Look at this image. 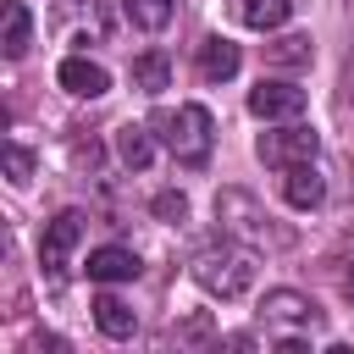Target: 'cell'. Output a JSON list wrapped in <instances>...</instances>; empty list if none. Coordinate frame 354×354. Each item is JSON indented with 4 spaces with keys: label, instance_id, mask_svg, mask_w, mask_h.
I'll list each match as a JSON object with an SVG mask.
<instances>
[{
    "label": "cell",
    "instance_id": "cell-3",
    "mask_svg": "<svg viewBox=\"0 0 354 354\" xmlns=\"http://www.w3.org/2000/svg\"><path fill=\"white\" fill-rule=\"evenodd\" d=\"M260 160L266 166H277V171H288V166H304V160H315L321 155V133L315 127H304V122H282V127H271V133H260Z\"/></svg>",
    "mask_w": 354,
    "mask_h": 354
},
{
    "label": "cell",
    "instance_id": "cell-15",
    "mask_svg": "<svg viewBox=\"0 0 354 354\" xmlns=\"http://www.w3.org/2000/svg\"><path fill=\"white\" fill-rule=\"evenodd\" d=\"M28 39H33V17H28V6H22V0H6V39H0L6 55L22 61V55H28Z\"/></svg>",
    "mask_w": 354,
    "mask_h": 354
},
{
    "label": "cell",
    "instance_id": "cell-17",
    "mask_svg": "<svg viewBox=\"0 0 354 354\" xmlns=\"http://www.w3.org/2000/svg\"><path fill=\"white\" fill-rule=\"evenodd\" d=\"M116 155H122V166H133V171H144L149 166V155H155V138H149V127H122L116 133Z\"/></svg>",
    "mask_w": 354,
    "mask_h": 354
},
{
    "label": "cell",
    "instance_id": "cell-1",
    "mask_svg": "<svg viewBox=\"0 0 354 354\" xmlns=\"http://www.w3.org/2000/svg\"><path fill=\"white\" fill-rule=\"evenodd\" d=\"M160 133V144L171 149L177 166H205L210 160V144H216V122L205 105H177V111H155L149 122Z\"/></svg>",
    "mask_w": 354,
    "mask_h": 354
},
{
    "label": "cell",
    "instance_id": "cell-5",
    "mask_svg": "<svg viewBox=\"0 0 354 354\" xmlns=\"http://www.w3.org/2000/svg\"><path fill=\"white\" fill-rule=\"evenodd\" d=\"M77 238H83V210H61V216L44 227V243H39V266H44V277H50V282H61V277H66V260H72Z\"/></svg>",
    "mask_w": 354,
    "mask_h": 354
},
{
    "label": "cell",
    "instance_id": "cell-13",
    "mask_svg": "<svg viewBox=\"0 0 354 354\" xmlns=\"http://www.w3.org/2000/svg\"><path fill=\"white\" fill-rule=\"evenodd\" d=\"M133 88H138V94H160V88H171V61H166V50H144V55H133Z\"/></svg>",
    "mask_w": 354,
    "mask_h": 354
},
{
    "label": "cell",
    "instance_id": "cell-9",
    "mask_svg": "<svg viewBox=\"0 0 354 354\" xmlns=\"http://www.w3.org/2000/svg\"><path fill=\"white\" fill-rule=\"evenodd\" d=\"M282 199H288L293 210H315V205L326 199V183H321L315 160H304V166H288V171H282Z\"/></svg>",
    "mask_w": 354,
    "mask_h": 354
},
{
    "label": "cell",
    "instance_id": "cell-7",
    "mask_svg": "<svg viewBox=\"0 0 354 354\" xmlns=\"http://www.w3.org/2000/svg\"><path fill=\"white\" fill-rule=\"evenodd\" d=\"M55 83H61L66 94H77V100H100V94L111 88V72H105L100 61H88V55H66V61L55 66Z\"/></svg>",
    "mask_w": 354,
    "mask_h": 354
},
{
    "label": "cell",
    "instance_id": "cell-8",
    "mask_svg": "<svg viewBox=\"0 0 354 354\" xmlns=\"http://www.w3.org/2000/svg\"><path fill=\"white\" fill-rule=\"evenodd\" d=\"M88 282H100V288H111V282H133L138 277V254L133 249H122V243H100V249H88Z\"/></svg>",
    "mask_w": 354,
    "mask_h": 354
},
{
    "label": "cell",
    "instance_id": "cell-6",
    "mask_svg": "<svg viewBox=\"0 0 354 354\" xmlns=\"http://www.w3.org/2000/svg\"><path fill=\"white\" fill-rule=\"evenodd\" d=\"M249 111L260 122H299L304 116V88L277 83V77H260V88H249Z\"/></svg>",
    "mask_w": 354,
    "mask_h": 354
},
{
    "label": "cell",
    "instance_id": "cell-19",
    "mask_svg": "<svg viewBox=\"0 0 354 354\" xmlns=\"http://www.w3.org/2000/svg\"><path fill=\"white\" fill-rule=\"evenodd\" d=\"M6 177H11L17 188H22L28 177H33V155H28L22 144H6Z\"/></svg>",
    "mask_w": 354,
    "mask_h": 354
},
{
    "label": "cell",
    "instance_id": "cell-4",
    "mask_svg": "<svg viewBox=\"0 0 354 354\" xmlns=\"http://www.w3.org/2000/svg\"><path fill=\"white\" fill-rule=\"evenodd\" d=\"M216 221H221V232L238 238V243L266 238V210H260L254 194H243V188H221V194H216Z\"/></svg>",
    "mask_w": 354,
    "mask_h": 354
},
{
    "label": "cell",
    "instance_id": "cell-2",
    "mask_svg": "<svg viewBox=\"0 0 354 354\" xmlns=\"http://www.w3.org/2000/svg\"><path fill=\"white\" fill-rule=\"evenodd\" d=\"M254 271H260V260H254L249 243H216V249L194 254V282H199L205 293H216V299H238V293H249Z\"/></svg>",
    "mask_w": 354,
    "mask_h": 354
},
{
    "label": "cell",
    "instance_id": "cell-14",
    "mask_svg": "<svg viewBox=\"0 0 354 354\" xmlns=\"http://www.w3.org/2000/svg\"><path fill=\"white\" fill-rule=\"evenodd\" d=\"M94 326H100L105 337H133L138 315H133V304H122L116 293H100V299H94Z\"/></svg>",
    "mask_w": 354,
    "mask_h": 354
},
{
    "label": "cell",
    "instance_id": "cell-10",
    "mask_svg": "<svg viewBox=\"0 0 354 354\" xmlns=\"http://www.w3.org/2000/svg\"><path fill=\"white\" fill-rule=\"evenodd\" d=\"M260 310H266V321H277V326H310V321H315V304H310L304 293H293V288H271Z\"/></svg>",
    "mask_w": 354,
    "mask_h": 354
},
{
    "label": "cell",
    "instance_id": "cell-20",
    "mask_svg": "<svg viewBox=\"0 0 354 354\" xmlns=\"http://www.w3.org/2000/svg\"><path fill=\"white\" fill-rule=\"evenodd\" d=\"M155 216H160V221H183V216H188V199H183L177 188H166V194H155Z\"/></svg>",
    "mask_w": 354,
    "mask_h": 354
},
{
    "label": "cell",
    "instance_id": "cell-18",
    "mask_svg": "<svg viewBox=\"0 0 354 354\" xmlns=\"http://www.w3.org/2000/svg\"><path fill=\"white\" fill-rule=\"evenodd\" d=\"M122 11H127V22H133V28H144V33H160V28L171 22L177 0H122Z\"/></svg>",
    "mask_w": 354,
    "mask_h": 354
},
{
    "label": "cell",
    "instance_id": "cell-11",
    "mask_svg": "<svg viewBox=\"0 0 354 354\" xmlns=\"http://www.w3.org/2000/svg\"><path fill=\"white\" fill-rule=\"evenodd\" d=\"M232 72H238V44L221 39V33L205 39V44H199V77H205V83H227Z\"/></svg>",
    "mask_w": 354,
    "mask_h": 354
},
{
    "label": "cell",
    "instance_id": "cell-21",
    "mask_svg": "<svg viewBox=\"0 0 354 354\" xmlns=\"http://www.w3.org/2000/svg\"><path fill=\"white\" fill-rule=\"evenodd\" d=\"M332 277H337V293L354 299V260H332Z\"/></svg>",
    "mask_w": 354,
    "mask_h": 354
},
{
    "label": "cell",
    "instance_id": "cell-16",
    "mask_svg": "<svg viewBox=\"0 0 354 354\" xmlns=\"http://www.w3.org/2000/svg\"><path fill=\"white\" fill-rule=\"evenodd\" d=\"M310 55H315L310 33H282L266 44V66H310Z\"/></svg>",
    "mask_w": 354,
    "mask_h": 354
},
{
    "label": "cell",
    "instance_id": "cell-12",
    "mask_svg": "<svg viewBox=\"0 0 354 354\" xmlns=\"http://www.w3.org/2000/svg\"><path fill=\"white\" fill-rule=\"evenodd\" d=\"M293 17V0H238V22L254 33H277Z\"/></svg>",
    "mask_w": 354,
    "mask_h": 354
}]
</instances>
